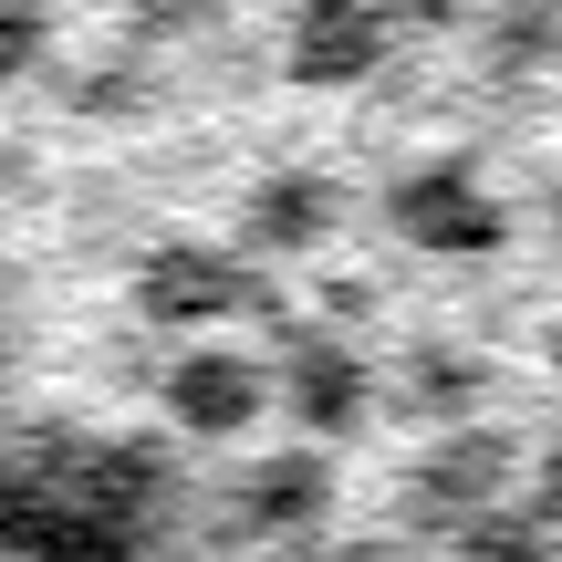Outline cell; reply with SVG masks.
Returning <instances> with one entry per match:
<instances>
[{
    "label": "cell",
    "instance_id": "1",
    "mask_svg": "<svg viewBox=\"0 0 562 562\" xmlns=\"http://www.w3.org/2000/svg\"><path fill=\"white\" fill-rule=\"evenodd\" d=\"M0 562H32V552H11V542H0Z\"/></svg>",
    "mask_w": 562,
    "mask_h": 562
}]
</instances>
